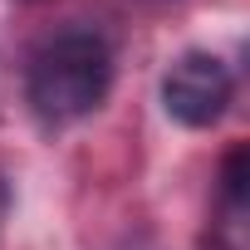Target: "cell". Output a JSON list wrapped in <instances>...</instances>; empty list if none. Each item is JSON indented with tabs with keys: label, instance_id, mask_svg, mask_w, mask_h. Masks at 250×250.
Listing matches in <instances>:
<instances>
[{
	"label": "cell",
	"instance_id": "cell-2",
	"mask_svg": "<svg viewBox=\"0 0 250 250\" xmlns=\"http://www.w3.org/2000/svg\"><path fill=\"white\" fill-rule=\"evenodd\" d=\"M235 79L211 49H187L162 74V108L182 128H216L230 108Z\"/></svg>",
	"mask_w": 250,
	"mask_h": 250
},
{
	"label": "cell",
	"instance_id": "cell-1",
	"mask_svg": "<svg viewBox=\"0 0 250 250\" xmlns=\"http://www.w3.org/2000/svg\"><path fill=\"white\" fill-rule=\"evenodd\" d=\"M113 88V49L93 30H64L49 44L35 49L25 74V98L40 123H79L93 108H103Z\"/></svg>",
	"mask_w": 250,
	"mask_h": 250
}]
</instances>
